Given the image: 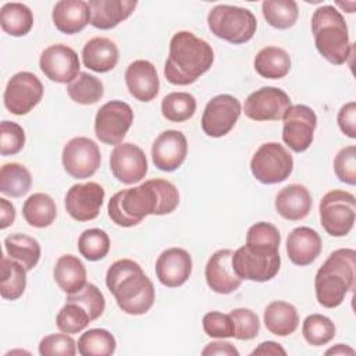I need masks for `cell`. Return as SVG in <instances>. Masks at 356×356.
<instances>
[{
    "mask_svg": "<svg viewBox=\"0 0 356 356\" xmlns=\"http://www.w3.org/2000/svg\"><path fill=\"white\" fill-rule=\"evenodd\" d=\"M63 167L75 179L90 178L100 167V149L92 139L76 136L64 145L61 154Z\"/></svg>",
    "mask_w": 356,
    "mask_h": 356,
    "instance_id": "12",
    "label": "cell"
},
{
    "mask_svg": "<svg viewBox=\"0 0 356 356\" xmlns=\"http://www.w3.org/2000/svg\"><path fill=\"white\" fill-rule=\"evenodd\" d=\"M232 253L234 252L231 249H220L214 252L207 260L204 277L209 288L216 293H232L242 284V280L235 274L232 268Z\"/></svg>",
    "mask_w": 356,
    "mask_h": 356,
    "instance_id": "20",
    "label": "cell"
},
{
    "mask_svg": "<svg viewBox=\"0 0 356 356\" xmlns=\"http://www.w3.org/2000/svg\"><path fill=\"white\" fill-rule=\"evenodd\" d=\"M196 99L188 92H171L161 100V114L171 122H184L193 117Z\"/></svg>",
    "mask_w": 356,
    "mask_h": 356,
    "instance_id": "39",
    "label": "cell"
},
{
    "mask_svg": "<svg viewBox=\"0 0 356 356\" xmlns=\"http://www.w3.org/2000/svg\"><path fill=\"white\" fill-rule=\"evenodd\" d=\"M325 355H350V356H353L355 350L350 346H348V345L337 343L335 346H332L328 350H325Z\"/></svg>",
    "mask_w": 356,
    "mask_h": 356,
    "instance_id": "53",
    "label": "cell"
},
{
    "mask_svg": "<svg viewBox=\"0 0 356 356\" xmlns=\"http://www.w3.org/2000/svg\"><path fill=\"white\" fill-rule=\"evenodd\" d=\"M67 300H72L79 303L82 307L86 309V312L90 314L92 320H97L106 307V299L102 293V291L95 284H88L78 292L67 295Z\"/></svg>",
    "mask_w": 356,
    "mask_h": 356,
    "instance_id": "43",
    "label": "cell"
},
{
    "mask_svg": "<svg viewBox=\"0 0 356 356\" xmlns=\"http://www.w3.org/2000/svg\"><path fill=\"white\" fill-rule=\"evenodd\" d=\"M263 320L266 328L277 337L291 335L299 325L296 307L284 300H274L268 303L264 309Z\"/></svg>",
    "mask_w": 356,
    "mask_h": 356,
    "instance_id": "29",
    "label": "cell"
},
{
    "mask_svg": "<svg viewBox=\"0 0 356 356\" xmlns=\"http://www.w3.org/2000/svg\"><path fill=\"white\" fill-rule=\"evenodd\" d=\"M264 19L277 29H288L295 25L299 8L293 0H264L261 3Z\"/></svg>",
    "mask_w": 356,
    "mask_h": 356,
    "instance_id": "37",
    "label": "cell"
},
{
    "mask_svg": "<svg viewBox=\"0 0 356 356\" xmlns=\"http://www.w3.org/2000/svg\"><path fill=\"white\" fill-rule=\"evenodd\" d=\"M0 25L11 36H25L33 25V14L22 3H6L0 10Z\"/></svg>",
    "mask_w": 356,
    "mask_h": 356,
    "instance_id": "34",
    "label": "cell"
},
{
    "mask_svg": "<svg viewBox=\"0 0 356 356\" xmlns=\"http://www.w3.org/2000/svg\"><path fill=\"white\" fill-rule=\"evenodd\" d=\"M256 72L267 79H280L288 75L291 70L289 54L277 46H266L254 57Z\"/></svg>",
    "mask_w": 356,
    "mask_h": 356,
    "instance_id": "30",
    "label": "cell"
},
{
    "mask_svg": "<svg viewBox=\"0 0 356 356\" xmlns=\"http://www.w3.org/2000/svg\"><path fill=\"white\" fill-rule=\"evenodd\" d=\"M15 220V207L6 197H0V228L6 229Z\"/></svg>",
    "mask_w": 356,
    "mask_h": 356,
    "instance_id": "51",
    "label": "cell"
},
{
    "mask_svg": "<svg viewBox=\"0 0 356 356\" xmlns=\"http://www.w3.org/2000/svg\"><path fill=\"white\" fill-rule=\"evenodd\" d=\"M179 204V193L174 184L154 178L122 189L111 196L107 204L108 217L118 227L138 225L145 217L172 213Z\"/></svg>",
    "mask_w": 356,
    "mask_h": 356,
    "instance_id": "1",
    "label": "cell"
},
{
    "mask_svg": "<svg viewBox=\"0 0 356 356\" xmlns=\"http://www.w3.org/2000/svg\"><path fill=\"white\" fill-rule=\"evenodd\" d=\"M115 346L114 335L104 328L88 330L78 339V352L82 356H110Z\"/></svg>",
    "mask_w": 356,
    "mask_h": 356,
    "instance_id": "36",
    "label": "cell"
},
{
    "mask_svg": "<svg viewBox=\"0 0 356 356\" xmlns=\"http://www.w3.org/2000/svg\"><path fill=\"white\" fill-rule=\"evenodd\" d=\"M313 206L309 189L300 184H291L282 188L275 196L277 213L289 221H299L307 217Z\"/></svg>",
    "mask_w": 356,
    "mask_h": 356,
    "instance_id": "25",
    "label": "cell"
},
{
    "mask_svg": "<svg viewBox=\"0 0 356 356\" xmlns=\"http://www.w3.org/2000/svg\"><path fill=\"white\" fill-rule=\"evenodd\" d=\"M90 314L79 303L67 300L56 316V325L67 334H78L92 323Z\"/></svg>",
    "mask_w": 356,
    "mask_h": 356,
    "instance_id": "42",
    "label": "cell"
},
{
    "mask_svg": "<svg viewBox=\"0 0 356 356\" xmlns=\"http://www.w3.org/2000/svg\"><path fill=\"white\" fill-rule=\"evenodd\" d=\"M291 106V99L282 89L263 86L246 97L243 113L253 121H278Z\"/></svg>",
    "mask_w": 356,
    "mask_h": 356,
    "instance_id": "14",
    "label": "cell"
},
{
    "mask_svg": "<svg viewBox=\"0 0 356 356\" xmlns=\"http://www.w3.org/2000/svg\"><path fill=\"white\" fill-rule=\"evenodd\" d=\"M25 221L35 228H46L53 224L57 216V207L53 197L43 192L31 195L22 204Z\"/></svg>",
    "mask_w": 356,
    "mask_h": 356,
    "instance_id": "31",
    "label": "cell"
},
{
    "mask_svg": "<svg viewBox=\"0 0 356 356\" xmlns=\"http://www.w3.org/2000/svg\"><path fill=\"white\" fill-rule=\"evenodd\" d=\"M106 285L118 307L127 314H145L154 303L153 282L142 267L131 259L117 260L108 267Z\"/></svg>",
    "mask_w": 356,
    "mask_h": 356,
    "instance_id": "2",
    "label": "cell"
},
{
    "mask_svg": "<svg viewBox=\"0 0 356 356\" xmlns=\"http://www.w3.org/2000/svg\"><path fill=\"white\" fill-rule=\"evenodd\" d=\"M202 324L206 335L211 338L224 339V338H232L235 335L234 321L229 314L220 313V312H209L203 316Z\"/></svg>",
    "mask_w": 356,
    "mask_h": 356,
    "instance_id": "47",
    "label": "cell"
},
{
    "mask_svg": "<svg viewBox=\"0 0 356 356\" xmlns=\"http://www.w3.org/2000/svg\"><path fill=\"white\" fill-rule=\"evenodd\" d=\"M39 353L42 356H74L76 353V343L67 332L50 334L40 341Z\"/></svg>",
    "mask_w": 356,
    "mask_h": 356,
    "instance_id": "46",
    "label": "cell"
},
{
    "mask_svg": "<svg viewBox=\"0 0 356 356\" xmlns=\"http://www.w3.org/2000/svg\"><path fill=\"white\" fill-rule=\"evenodd\" d=\"M320 222L331 236L348 235L356 218V199L350 192L334 189L327 192L320 200Z\"/></svg>",
    "mask_w": 356,
    "mask_h": 356,
    "instance_id": "8",
    "label": "cell"
},
{
    "mask_svg": "<svg viewBox=\"0 0 356 356\" xmlns=\"http://www.w3.org/2000/svg\"><path fill=\"white\" fill-rule=\"evenodd\" d=\"M134 121L131 106L121 100L103 104L95 117L96 138L106 145H120Z\"/></svg>",
    "mask_w": 356,
    "mask_h": 356,
    "instance_id": "10",
    "label": "cell"
},
{
    "mask_svg": "<svg viewBox=\"0 0 356 356\" xmlns=\"http://www.w3.org/2000/svg\"><path fill=\"white\" fill-rule=\"evenodd\" d=\"M90 24L97 29H111L125 21L136 8V0H90Z\"/></svg>",
    "mask_w": 356,
    "mask_h": 356,
    "instance_id": "26",
    "label": "cell"
},
{
    "mask_svg": "<svg viewBox=\"0 0 356 356\" xmlns=\"http://www.w3.org/2000/svg\"><path fill=\"white\" fill-rule=\"evenodd\" d=\"M4 249L8 257L21 263L26 271L36 267L40 259L39 242L25 234H13L4 239Z\"/></svg>",
    "mask_w": 356,
    "mask_h": 356,
    "instance_id": "32",
    "label": "cell"
},
{
    "mask_svg": "<svg viewBox=\"0 0 356 356\" xmlns=\"http://www.w3.org/2000/svg\"><path fill=\"white\" fill-rule=\"evenodd\" d=\"M51 18L60 32L74 35L90 22V8L83 0H61L54 4Z\"/></svg>",
    "mask_w": 356,
    "mask_h": 356,
    "instance_id": "24",
    "label": "cell"
},
{
    "mask_svg": "<svg viewBox=\"0 0 356 356\" xmlns=\"http://www.w3.org/2000/svg\"><path fill=\"white\" fill-rule=\"evenodd\" d=\"M334 171L341 182L356 184V146L350 145L341 149L334 159Z\"/></svg>",
    "mask_w": 356,
    "mask_h": 356,
    "instance_id": "48",
    "label": "cell"
},
{
    "mask_svg": "<svg viewBox=\"0 0 356 356\" xmlns=\"http://www.w3.org/2000/svg\"><path fill=\"white\" fill-rule=\"evenodd\" d=\"M110 170L122 184L131 185L142 181L147 174V159L145 152L134 143L117 145L110 156Z\"/></svg>",
    "mask_w": 356,
    "mask_h": 356,
    "instance_id": "17",
    "label": "cell"
},
{
    "mask_svg": "<svg viewBox=\"0 0 356 356\" xmlns=\"http://www.w3.org/2000/svg\"><path fill=\"white\" fill-rule=\"evenodd\" d=\"M125 83L131 96L139 102L153 100L160 88L156 67L147 60L132 61L125 71Z\"/></svg>",
    "mask_w": 356,
    "mask_h": 356,
    "instance_id": "22",
    "label": "cell"
},
{
    "mask_svg": "<svg viewBox=\"0 0 356 356\" xmlns=\"http://www.w3.org/2000/svg\"><path fill=\"white\" fill-rule=\"evenodd\" d=\"M188 153V140L181 131L167 129L152 145L153 164L165 172L175 171L182 165Z\"/></svg>",
    "mask_w": 356,
    "mask_h": 356,
    "instance_id": "19",
    "label": "cell"
},
{
    "mask_svg": "<svg viewBox=\"0 0 356 356\" xmlns=\"http://www.w3.org/2000/svg\"><path fill=\"white\" fill-rule=\"evenodd\" d=\"M312 32L317 51L331 64L341 65L352 53L343 15L334 6L318 7L312 17Z\"/></svg>",
    "mask_w": 356,
    "mask_h": 356,
    "instance_id": "5",
    "label": "cell"
},
{
    "mask_svg": "<svg viewBox=\"0 0 356 356\" xmlns=\"http://www.w3.org/2000/svg\"><path fill=\"white\" fill-rule=\"evenodd\" d=\"M229 316L234 321V328H235L234 338L239 341H250L259 335L260 321L257 314L253 310L238 307L231 310Z\"/></svg>",
    "mask_w": 356,
    "mask_h": 356,
    "instance_id": "44",
    "label": "cell"
},
{
    "mask_svg": "<svg viewBox=\"0 0 356 356\" xmlns=\"http://www.w3.org/2000/svg\"><path fill=\"white\" fill-rule=\"evenodd\" d=\"M117 44L104 36H96L89 39L82 49L83 65L95 72H108L118 63Z\"/></svg>",
    "mask_w": 356,
    "mask_h": 356,
    "instance_id": "27",
    "label": "cell"
},
{
    "mask_svg": "<svg viewBox=\"0 0 356 356\" xmlns=\"http://www.w3.org/2000/svg\"><path fill=\"white\" fill-rule=\"evenodd\" d=\"M192 273V257L182 248H170L161 252L156 261V275L168 288L181 286Z\"/></svg>",
    "mask_w": 356,
    "mask_h": 356,
    "instance_id": "21",
    "label": "cell"
},
{
    "mask_svg": "<svg viewBox=\"0 0 356 356\" xmlns=\"http://www.w3.org/2000/svg\"><path fill=\"white\" fill-rule=\"evenodd\" d=\"M56 284L67 295L81 291L86 285V268L81 259L74 254H63L53 268Z\"/></svg>",
    "mask_w": 356,
    "mask_h": 356,
    "instance_id": "28",
    "label": "cell"
},
{
    "mask_svg": "<svg viewBox=\"0 0 356 356\" xmlns=\"http://www.w3.org/2000/svg\"><path fill=\"white\" fill-rule=\"evenodd\" d=\"M213 61L214 51L206 40L189 31H179L170 40L164 76L172 85L186 86L207 72Z\"/></svg>",
    "mask_w": 356,
    "mask_h": 356,
    "instance_id": "3",
    "label": "cell"
},
{
    "mask_svg": "<svg viewBox=\"0 0 356 356\" xmlns=\"http://www.w3.org/2000/svg\"><path fill=\"white\" fill-rule=\"evenodd\" d=\"M321 238L309 227H298L286 238V253L296 266L312 264L321 253Z\"/></svg>",
    "mask_w": 356,
    "mask_h": 356,
    "instance_id": "23",
    "label": "cell"
},
{
    "mask_svg": "<svg viewBox=\"0 0 356 356\" xmlns=\"http://www.w3.org/2000/svg\"><path fill=\"white\" fill-rule=\"evenodd\" d=\"M104 189L97 182L75 184L65 195V210L76 221L95 220L104 200Z\"/></svg>",
    "mask_w": 356,
    "mask_h": 356,
    "instance_id": "18",
    "label": "cell"
},
{
    "mask_svg": "<svg viewBox=\"0 0 356 356\" xmlns=\"http://www.w3.org/2000/svg\"><path fill=\"white\" fill-rule=\"evenodd\" d=\"M207 25L214 36L234 44H242L254 36L257 21L248 8L218 4L209 11Z\"/></svg>",
    "mask_w": 356,
    "mask_h": 356,
    "instance_id": "7",
    "label": "cell"
},
{
    "mask_svg": "<svg viewBox=\"0 0 356 356\" xmlns=\"http://www.w3.org/2000/svg\"><path fill=\"white\" fill-rule=\"evenodd\" d=\"M42 72L53 82L70 83L79 75V58L76 51L63 43L46 47L39 58Z\"/></svg>",
    "mask_w": 356,
    "mask_h": 356,
    "instance_id": "16",
    "label": "cell"
},
{
    "mask_svg": "<svg viewBox=\"0 0 356 356\" xmlns=\"http://www.w3.org/2000/svg\"><path fill=\"white\" fill-rule=\"evenodd\" d=\"M282 140L296 153H302L309 149L314 138V129L317 127L316 113L305 104H293L284 115Z\"/></svg>",
    "mask_w": 356,
    "mask_h": 356,
    "instance_id": "13",
    "label": "cell"
},
{
    "mask_svg": "<svg viewBox=\"0 0 356 356\" xmlns=\"http://www.w3.org/2000/svg\"><path fill=\"white\" fill-rule=\"evenodd\" d=\"M280 248L246 242L232 253V268L241 280L266 282L274 278L281 266Z\"/></svg>",
    "mask_w": 356,
    "mask_h": 356,
    "instance_id": "6",
    "label": "cell"
},
{
    "mask_svg": "<svg viewBox=\"0 0 356 356\" xmlns=\"http://www.w3.org/2000/svg\"><path fill=\"white\" fill-rule=\"evenodd\" d=\"M26 288V270L17 260L1 257V280L0 295L7 300H17L22 296Z\"/></svg>",
    "mask_w": 356,
    "mask_h": 356,
    "instance_id": "33",
    "label": "cell"
},
{
    "mask_svg": "<svg viewBox=\"0 0 356 356\" xmlns=\"http://www.w3.org/2000/svg\"><path fill=\"white\" fill-rule=\"evenodd\" d=\"M250 355H286V350L274 341H266L261 342L254 350H252Z\"/></svg>",
    "mask_w": 356,
    "mask_h": 356,
    "instance_id": "52",
    "label": "cell"
},
{
    "mask_svg": "<svg viewBox=\"0 0 356 356\" xmlns=\"http://www.w3.org/2000/svg\"><path fill=\"white\" fill-rule=\"evenodd\" d=\"M339 129L349 138L355 139L356 138V103L349 102L343 104L337 117Z\"/></svg>",
    "mask_w": 356,
    "mask_h": 356,
    "instance_id": "49",
    "label": "cell"
},
{
    "mask_svg": "<svg viewBox=\"0 0 356 356\" xmlns=\"http://www.w3.org/2000/svg\"><path fill=\"white\" fill-rule=\"evenodd\" d=\"M356 252L349 248L334 250L314 278L317 302L327 309L338 307L355 288Z\"/></svg>",
    "mask_w": 356,
    "mask_h": 356,
    "instance_id": "4",
    "label": "cell"
},
{
    "mask_svg": "<svg viewBox=\"0 0 356 356\" xmlns=\"http://www.w3.org/2000/svg\"><path fill=\"white\" fill-rule=\"evenodd\" d=\"M202 355H224V356H239L238 349L227 342V341H214L206 345V348L202 350Z\"/></svg>",
    "mask_w": 356,
    "mask_h": 356,
    "instance_id": "50",
    "label": "cell"
},
{
    "mask_svg": "<svg viewBox=\"0 0 356 356\" xmlns=\"http://www.w3.org/2000/svg\"><path fill=\"white\" fill-rule=\"evenodd\" d=\"M293 170L291 153L278 142L263 143L250 160L253 177L266 185L285 181Z\"/></svg>",
    "mask_w": 356,
    "mask_h": 356,
    "instance_id": "9",
    "label": "cell"
},
{
    "mask_svg": "<svg viewBox=\"0 0 356 356\" xmlns=\"http://www.w3.org/2000/svg\"><path fill=\"white\" fill-rule=\"evenodd\" d=\"M67 93L75 103L95 104L103 97L104 88L97 76L89 72H79V75L67 85Z\"/></svg>",
    "mask_w": 356,
    "mask_h": 356,
    "instance_id": "38",
    "label": "cell"
},
{
    "mask_svg": "<svg viewBox=\"0 0 356 356\" xmlns=\"http://www.w3.org/2000/svg\"><path fill=\"white\" fill-rule=\"evenodd\" d=\"M43 96V85L40 79L28 71L14 74L4 89L3 102L6 108L14 115L28 114Z\"/></svg>",
    "mask_w": 356,
    "mask_h": 356,
    "instance_id": "11",
    "label": "cell"
},
{
    "mask_svg": "<svg viewBox=\"0 0 356 356\" xmlns=\"http://www.w3.org/2000/svg\"><path fill=\"white\" fill-rule=\"evenodd\" d=\"M241 103L232 95H217L204 107L202 129L207 136L221 138L236 124L241 115Z\"/></svg>",
    "mask_w": 356,
    "mask_h": 356,
    "instance_id": "15",
    "label": "cell"
},
{
    "mask_svg": "<svg viewBox=\"0 0 356 356\" xmlns=\"http://www.w3.org/2000/svg\"><path fill=\"white\" fill-rule=\"evenodd\" d=\"M25 145L24 128L14 122L4 120L0 124V153L1 156H13L22 150Z\"/></svg>",
    "mask_w": 356,
    "mask_h": 356,
    "instance_id": "45",
    "label": "cell"
},
{
    "mask_svg": "<svg viewBox=\"0 0 356 356\" xmlns=\"http://www.w3.org/2000/svg\"><path fill=\"white\" fill-rule=\"evenodd\" d=\"M78 250L89 261L102 260L110 250V238L104 229H85L78 238Z\"/></svg>",
    "mask_w": 356,
    "mask_h": 356,
    "instance_id": "41",
    "label": "cell"
},
{
    "mask_svg": "<svg viewBox=\"0 0 356 356\" xmlns=\"http://www.w3.org/2000/svg\"><path fill=\"white\" fill-rule=\"evenodd\" d=\"M302 334L309 345L321 346L335 337V324L327 316L317 313L309 314L303 320Z\"/></svg>",
    "mask_w": 356,
    "mask_h": 356,
    "instance_id": "40",
    "label": "cell"
},
{
    "mask_svg": "<svg viewBox=\"0 0 356 356\" xmlns=\"http://www.w3.org/2000/svg\"><path fill=\"white\" fill-rule=\"evenodd\" d=\"M32 177L29 170L19 163H7L0 170V192L11 196L21 197L29 192Z\"/></svg>",
    "mask_w": 356,
    "mask_h": 356,
    "instance_id": "35",
    "label": "cell"
}]
</instances>
